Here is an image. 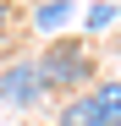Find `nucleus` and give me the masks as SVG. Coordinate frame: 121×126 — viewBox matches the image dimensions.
Wrapping results in <instances>:
<instances>
[{"label":"nucleus","instance_id":"1","mask_svg":"<svg viewBox=\"0 0 121 126\" xmlns=\"http://www.w3.org/2000/svg\"><path fill=\"white\" fill-rule=\"evenodd\" d=\"M39 77H44V93H72V88H83V82L94 77V55L77 44V38H55V44L39 55Z\"/></svg>","mask_w":121,"mask_h":126},{"label":"nucleus","instance_id":"2","mask_svg":"<svg viewBox=\"0 0 121 126\" xmlns=\"http://www.w3.org/2000/svg\"><path fill=\"white\" fill-rule=\"evenodd\" d=\"M0 99L11 110H33L44 99V77H39V60H6L0 66Z\"/></svg>","mask_w":121,"mask_h":126},{"label":"nucleus","instance_id":"3","mask_svg":"<svg viewBox=\"0 0 121 126\" xmlns=\"http://www.w3.org/2000/svg\"><path fill=\"white\" fill-rule=\"evenodd\" d=\"M88 99H94V110L105 115V126H121V82H99Z\"/></svg>","mask_w":121,"mask_h":126},{"label":"nucleus","instance_id":"4","mask_svg":"<svg viewBox=\"0 0 121 126\" xmlns=\"http://www.w3.org/2000/svg\"><path fill=\"white\" fill-rule=\"evenodd\" d=\"M60 126H105V115L94 110V99H88V93H77L66 110H60Z\"/></svg>","mask_w":121,"mask_h":126},{"label":"nucleus","instance_id":"5","mask_svg":"<svg viewBox=\"0 0 121 126\" xmlns=\"http://www.w3.org/2000/svg\"><path fill=\"white\" fill-rule=\"evenodd\" d=\"M72 16V0H44V6H39V28H60Z\"/></svg>","mask_w":121,"mask_h":126},{"label":"nucleus","instance_id":"6","mask_svg":"<svg viewBox=\"0 0 121 126\" xmlns=\"http://www.w3.org/2000/svg\"><path fill=\"white\" fill-rule=\"evenodd\" d=\"M6 16H11V6H6V0H0V28H6Z\"/></svg>","mask_w":121,"mask_h":126}]
</instances>
